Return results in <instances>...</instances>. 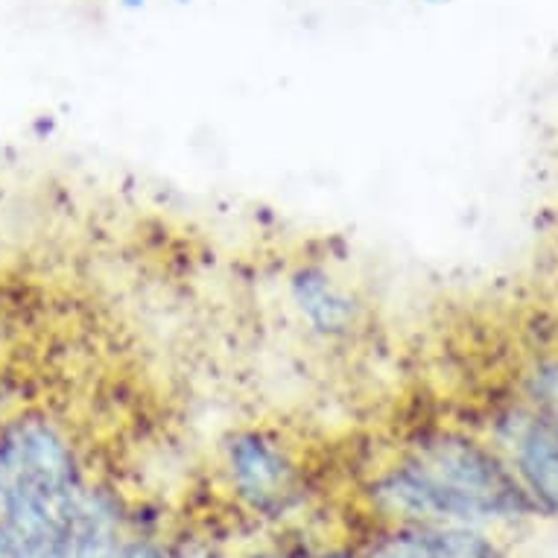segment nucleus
Instances as JSON below:
<instances>
[{"mask_svg": "<svg viewBox=\"0 0 558 558\" xmlns=\"http://www.w3.org/2000/svg\"><path fill=\"white\" fill-rule=\"evenodd\" d=\"M372 497L384 512L410 521H483L532 509L509 468L453 430L412 436L403 457L375 480Z\"/></svg>", "mask_w": 558, "mask_h": 558, "instance_id": "nucleus-1", "label": "nucleus"}, {"mask_svg": "<svg viewBox=\"0 0 558 558\" xmlns=\"http://www.w3.org/2000/svg\"><path fill=\"white\" fill-rule=\"evenodd\" d=\"M226 468L234 492L260 512H278L293 504L299 465L278 433L266 427L231 433L226 439Z\"/></svg>", "mask_w": 558, "mask_h": 558, "instance_id": "nucleus-2", "label": "nucleus"}, {"mask_svg": "<svg viewBox=\"0 0 558 558\" xmlns=\"http://www.w3.org/2000/svg\"><path fill=\"white\" fill-rule=\"evenodd\" d=\"M287 299L304 328L325 342H351L366 328V302L325 264L295 266L287 275Z\"/></svg>", "mask_w": 558, "mask_h": 558, "instance_id": "nucleus-3", "label": "nucleus"}, {"mask_svg": "<svg viewBox=\"0 0 558 558\" xmlns=\"http://www.w3.org/2000/svg\"><path fill=\"white\" fill-rule=\"evenodd\" d=\"M518 471L535 500L558 512V412L538 403L535 410L509 412L500 422Z\"/></svg>", "mask_w": 558, "mask_h": 558, "instance_id": "nucleus-4", "label": "nucleus"}, {"mask_svg": "<svg viewBox=\"0 0 558 558\" xmlns=\"http://www.w3.org/2000/svg\"><path fill=\"white\" fill-rule=\"evenodd\" d=\"M433 558H504L483 535L468 530H433Z\"/></svg>", "mask_w": 558, "mask_h": 558, "instance_id": "nucleus-5", "label": "nucleus"}, {"mask_svg": "<svg viewBox=\"0 0 558 558\" xmlns=\"http://www.w3.org/2000/svg\"><path fill=\"white\" fill-rule=\"evenodd\" d=\"M424 3H430V7H441V3H450V0H424Z\"/></svg>", "mask_w": 558, "mask_h": 558, "instance_id": "nucleus-6", "label": "nucleus"}]
</instances>
